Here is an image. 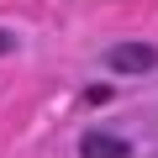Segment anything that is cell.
<instances>
[{"instance_id": "2", "label": "cell", "mask_w": 158, "mask_h": 158, "mask_svg": "<svg viewBox=\"0 0 158 158\" xmlns=\"http://www.w3.org/2000/svg\"><path fill=\"white\" fill-rule=\"evenodd\" d=\"M79 158H132V148L111 132H85V142H79Z\"/></svg>"}, {"instance_id": "1", "label": "cell", "mask_w": 158, "mask_h": 158, "mask_svg": "<svg viewBox=\"0 0 158 158\" xmlns=\"http://www.w3.org/2000/svg\"><path fill=\"white\" fill-rule=\"evenodd\" d=\"M106 63H111L116 74H148V69H158V48H148V42H121V48L106 53Z\"/></svg>"}, {"instance_id": "3", "label": "cell", "mask_w": 158, "mask_h": 158, "mask_svg": "<svg viewBox=\"0 0 158 158\" xmlns=\"http://www.w3.org/2000/svg\"><path fill=\"white\" fill-rule=\"evenodd\" d=\"M6 48H11V32H0V53H6Z\"/></svg>"}]
</instances>
